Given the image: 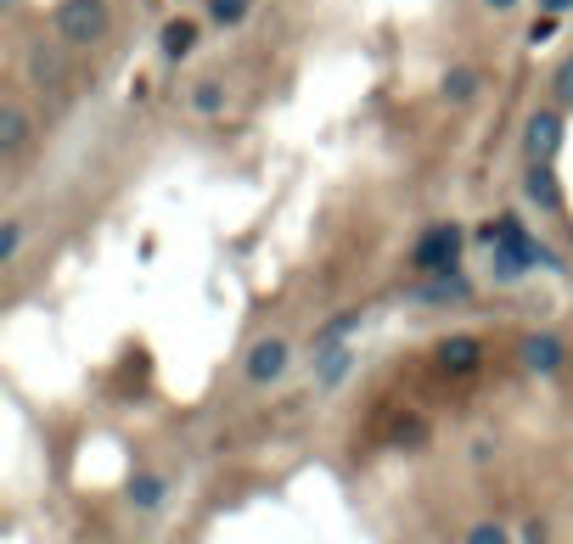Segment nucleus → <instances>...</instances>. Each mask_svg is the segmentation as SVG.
I'll use <instances>...</instances> for the list:
<instances>
[{"instance_id":"obj_19","label":"nucleus","mask_w":573,"mask_h":544,"mask_svg":"<svg viewBox=\"0 0 573 544\" xmlns=\"http://www.w3.org/2000/svg\"><path fill=\"white\" fill-rule=\"evenodd\" d=\"M523 544H546V528H540V522H529V528H523Z\"/></svg>"},{"instance_id":"obj_15","label":"nucleus","mask_w":573,"mask_h":544,"mask_svg":"<svg viewBox=\"0 0 573 544\" xmlns=\"http://www.w3.org/2000/svg\"><path fill=\"white\" fill-rule=\"evenodd\" d=\"M248 7H254V0H209V18L214 23H243Z\"/></svg>"},{"instance_id":"obj_12","label":"nucleus","mask_w":573,"mask_h":544,"mask_svg":"<svg viewBox=\"0 0 573 544\" xmlns=\"http://www.w3.org/2000/svg\"><path fill=\"white\" fill-rule=\"evenodd\" d=\"M198 45V23H164V57H186Z\"/></svg>"},{"instance_id":"obj_6","label":"nucleus","mask_w":573,"mask_h":544,"mask_svg":"<svg viewBox=\"0 0 573 544\" xmlns=\"http://www.w3.org/2000/svg\"><path fill=\"white\" fill-rule=\"evenodd\" d=\"M23 146H29V118H23V107H18V102H0V152L18 158Z\"/></svg>"},{"instance_id":"obj_4","label":"nucleus","mask_w":573,"mask_h":544,"mask_svg":"<svg viewBox=\"0 0 573 544\" xmlns=\"http://www.w3.org/2000/svg\"><path fill=\"white\" fill-rule=\"evenodd\" d=\"M523 140H529V158H535V163H551V158H557V146H562V118H557L551 107L535 113L529 129H523Z\"/></svg>"},{"instance_id":"obj_3","label":"nucleus","mask_w":573,"mask_h":544,"mask_svg":"<svg viewBox=\"0 0 573 544\" xmlns=\"http://www.w3.org/2000/svg\"><path fill=\"white\" fill-rule=\"evenodd\" d=\"M456 253H461V230L456 225H434V230L416 241V264L422 270H450Z\"/></svg>"},{"instance_id":"obj_5","label":"nucleus","mask_w":573,"mask_h":544,"mask_svg":"<svg viewBox=\"0 0 573 544\" xmlns=\"http://www.w3.org/2000/svg\"><path fill=\"white\" fill-rule=\"evenodd\" d=\"M281 371H286V342H281V337L254 342V354H248V376H254V382H276Z\"/></svg>"},{"instance_id":"obj_17","label":"nucleus","mask_w":573,"mask_h":544,"mask_svg":"<svg viewBox=\"0 0 573 544\" xmlns=\"http://www.w3.org/2000/svg\"><path fill=\"white\" fill-rule=\"evenodd\" d=\"M551 90H557V102H562V107H573V57L557 68V84H551Z\"/></svg>"},{"instance_id":"obj_18","label":"nucleus","mask_w":573,"mask_h":544,"mask_svg":"<svg viewBox=\"0 0 573 544\" xmlns=\"http://www.w3.org/2000/svg\"><path fill=\"white\" fill-rule=\"evenodd\" d=\"M18 247H23V225H7V236H0V259H18Z\"/></svg>"},{"instance_id":"obj_16","label":"nucleus","mask_w":573,"mask_h":544,"mask_svg":"<svg viewBox=\"0 0 573 544\" xmlns=\"http://www.w3.org/2000/svg\"><path fill=\"white\" fill-rule=\"evenodd\" d=\"M467 544H512V533H506L501 522H478V528L467 533Z\"/></svg>"},{"instance_id":"obj_9","label":"nucleus","mask_w":573,"mask_h":544,"mask_svg":"<svg viewBox=\"0 0 573 544\" xmlns=\"http://www.w3.org/2000/svg\"><path fill=\"white\" fill-rule=\"evenodd\" d=\"M523 365L529 371H557L562 365V342L557 337H529L523 342Z\"/></svg>"},{"instance_id":"obj_14","label":"nucleus","mask_w":573,"mask_h":544,"mask_svg":"<svg viewBox=\"0 0 573 544\" xmlns=\"http://www.w3.org/2000/svg\"><path fill=\"white\" fill-rule=\"evenodd\" d=\"M445 95H450V102H472V95H478V73L472 68H450L445 73Z\"/></svg>"},{"instance_id":"obj_13","label":"nucleus","mask_w":573,"mask_h":544,"mask_svg":"<svg viewBox=\"0 0 573 544\" xmlns=\"http://www.w3.org/2000/svg\"><path fill=\"white\" fill-rule=\"evenodd\" d=\"M529 203L557 208V180H551V169H546V163H535V169H529Z\"/></svg>"},{"instance_id":"obj_8","label":"nucleus","mask_w":573,"mask_h":544,"mask_svg":"<svg viewBox=\"0 0 573 544\" xmlns=\"http://www.w3.org/2000/svg\"><path fill=\"white\" fill-rule=\"evenodd\" d=\"M478 360H484V349H478L472 337H450L445 349H439V365H445V371H456V376L478 371Z\"/></svg>"},{"instance_id":"obj_1","label":"nucleus","mask_w":573,"mask_h":544,"mask_svg":"<svg viewBox=\"0 0 573 544\" xmlns=\"http://www.w3.org/2000/svg\"><path fill=\"white\" fill-rule=\"evenodd\" d=\"M57 34L68 45H96L108 34V7L102 0H63L57 7Z\"/></svg>"},{"instance_id":"obj_11","label":"nucleus","mask_w":573,"mask_h":544,"mask_svg":"<svg viewBox=\"0 0 573 544\" xmlns=\"http://www.w3.org/2000/svg\"><path fill=\"white\" fill-rule=\"evenodd\" d=\"M130 500H135L141 511H158V506H164V477H153V472H141V477L130 483Z\"/></svg>"},{"instance_id":"obj_7","label":"nucleus","mask_w":573,"mask_h":544,"mask_svg":"<svg viewBox=\"0 0 573 544\" xmlns=\"http://www.w3.org/2000/svg\"><path fill=\"white\" fill-rule=\"evenodd\" d=\"M349 365H355V354L344 349V342H332V349H315V382H321V387H338V382L349 376Z\"/></svg>"},{"instance_id":"obj_2","label":"nucleus","mask_w":573,"mask_h":544,"mask_svg":"<svg viewBox=\"0 0 573 544\" xmlns=\"http://www.w3.org/2000/svg\"><path fill=\"white\" fill-rule=\"evenodd\" d=\"M29 79L45 95H63L68 90V52H63V45H34V52H29Z\"/></svg>"},{"instance_id":"obj_10","label":"nucleus","mask_w":573,"mask_h":544,"mask_svg":"<svg viewBox=\"0 0 573 544\" xmlns=\"http://www.w3.org/2000/svg\"><path fill=\"white\" fill-rule=\"evenodd\" d=\"M220 107H225V84H220V79H198V84H191V113L214 118Z\"/></svg>"},{"instance_id":"obj_20","label":"nucleus","mask_w":573,"mask_h":544,"mask_svg":"<svg viewBox=\"0 0 573 544\" xmlns=\"http://www.w3.org/2000/svg\"><path fill=\"white\" fill-rule=\"evenodd\" d=\"M484 7H495V12H512V7H517V0H484Z\"/></svg>"}]
</instances>
